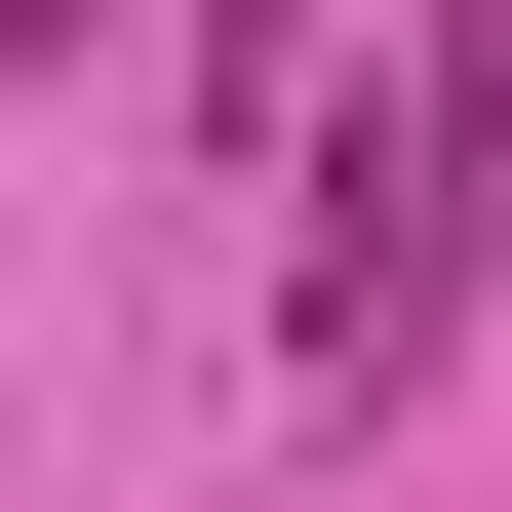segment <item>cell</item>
Listing matches in <instances>:
<instances>
[{
    "instance_id": "1",
    "label": "cell",
    "mask_w": 512,
    "mask_h": 512,
    "mask_svg": "<svg viewBox=\"0 0 512 512\" xmlns=\"http://www.w3.org/2000/svg\"><path fill=\"white\" fill-rule=\"evenodd\" d=\"M473 237H512V0H434V79L316 158V355H434V316H473Z\"/></svg>"
},
{
    "instance_id": "2",
    "label": "cell",
    "mask_w": 512,
    "mask_h": 512,
    "mask_svg": "<svg viewBox=\"0 0 512 512\" xmlns=\"http://www.w3.org/2000/svg\"><path fill=\"white\" fill-rule=\"evenodd\" d=\"M276 40H316V0H197V79H237V119H276Z\"/></svg>"
}]
</instances>
